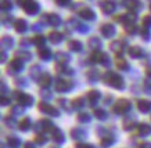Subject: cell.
Returning a JSON list of instances; mask_svg holds the SVG:
<instances>
[{"mask_svg":"<svg viewBox=\"0 0 151 148\" xmlns=\"http://www.w3.org/2000/svg\"><path fill=\"white\" fill-rule=\"evenodd\" d=\"M54 87L58 93H67L73 87V84L71 80H65V79H57L54 83Z\"/></svg>","mask_w":151,"mask_h":148,"instance_id":"277c9868","label":"cell"},{"mask_svg":"<svg viewBox=\"0 0 151 148\" xmlns=\"http://www.w3.org/2000/svg\"><path fill=\"white\" fill-rule=\"evenodd\" d=\"M1 61H3V62L6 61V53L4 51H1Z\"/></svg>","mask_w":151,"mask_h":148,"instance_id":"6125c7cd","label":"cell"},{"mask_svg":"<svg viewBox=\"0 0 151 148\" xmlns=\"http://www.w3.org/2000/svg\"><path fill=\"white\" fill-rule=\"evenodd\" d=\"M35 44H36L37 47H43V44H45V42H46V39L43 36H40V35H37V36L33 37V40H32Z\"/></svg>","mask_w":151,"mask_h":148,"instance_id":"7bdbcfd3","label":"cell"},{"mask_svg":"<svg viewBox=\"0 0 151 148\" xmlns=\"http://www.w3.org/2000/svg\"><path fill=\"white\" fill-rule=\"evenodd\" d=\"M4 123L9 126V127H14V126L17 125V122H15V119H14V115H11V116L7 115V116H6V118H4Z\"/></svg>","mask_w":151,"mask_h":148,"instance_id":"ee69618b","label":"cell"},{"mask_svg":"<svg viewBox=\"0 0 151 148\" xmlns=\"http://www.w3.org/2000/svg\"><path fill=\"white\" fill-rule=\"evenodd\" d=\"M104 82L105 84H108V86H111L114 89H118V90L125 87L124 79L121 78L116 72H112V71H108V72L104 74Z\"/></svg>","mask_w":151,"mask_h":148,"instance_id":"6da1fadb","label":"cell"},{"mask_svg":"<svg viewBox=\"0 0 151 148\" xmlns=\"http://www.w3.org/2000/svg\"><path fill=\"white\" fill-rule=\"evenodd\" d=\"M7 144H9L10 148H19L21 147V141H19L17 137H9Z\"/></svg>","mask_w":151,"mask_h":148,"instance_id":"4dcf8cb0","label":"cell"},{"mask_svg":"<svg viewBox=\"0 0 151 148\" xmlns=\"http://www.w3.org/2000/svg\"><path fill=\"white\" fill-rule=\"evenodd\" d=\"M124 129L125 130H132L134 127V119H124Z\"/></svg>","mask_w":151,"mask_h":148,"instance_id":"b9f144b4","label":"cell"},{"mask_svg":"<svg viewBox=\"0 0 151 148\" xmlns=\"http://www.w3.org/2000/svg\"><path fill=\"white\" fill-rule=\"evenodd\" d=\"M63 39H64V36H63V33L60 32H50L49 33V40H50L51 43H60L63 42Z\"/></svg>","mask_w":151,"mask_h":148,"instance_id":"ffe728a7","label":"cell"},{"mask_svg":"<svg viewBox=\"0 0 151 148\" xmlns=\"http://www.w3.org/2000/svg\"><path fill=\"white\" fill-rule=\"evenodd\" d=\"M90 58H92L93 62H99V64H103V65H108V56H107L105 53L94 51Z\"/></svg>","mask_w":151,"mask_h":148,"instance_id":"52a82bcc","label":"cell"},{"mask_svg":"<svg viewBox=\"0 0 151 148\" xmlns=\"http://www.w3.org/2000/svg\"><path fill=\"white\" fill-rule=\"evenodd\" d=\"M130 107H132V104H130L129 100H126V98H121V100H118V101L115 102L114 112L115 114H118V115H124V114H126V112L130 111Z\"/></svg>","mask_w":151,"mask_h":148,"instance_id":"3957f363","label":"cell"},{"mask_svg":"<svg viewBox=\"0 0 151 148\" xmlns=\"http://www.w3.org/2000/svg\"><path fill=\"white\" fill-rule=\"evenodd\" d=\"M86 136H87L86 132L83 129H81V127H73V129L71 130V137H72L73 140H83Z\"/></svg>","mask_w":151,"mask_h":148,"instance_id":"4fadbf2b","label":"cell"},{"mask_svg":"<svg viewBox=\"0 0 151 148\" xmlns=\"http://www.w3.org/2000/svg\"><path fill=\"white\" fill-rule=\"evenodd\" d=\"M83 105H85V100H83L82 97L75 98V100L72 101V107L75 108V109H79V108H82Z\"/></svg>","mask_w":151,"mask_h":148,"instance_id":"60d3db41","label":"cell"},{"mask_svg":"<svg viewBox=\"0 0 151 148\" xmlns=\"http://www.w3.org/2000/svg\"><path fill=\"white\" fill-rule=\"evenodd\" d=\"M94 116H96L99 120H105L107 118H108V114H107V111H104V109H96L94 111Z\"/></svg>","mask_w":151,"mask_h":148,"instance_id":"d6a6232c","label":"cell"},{"mask_svg":"<svg viewBox=\"0 0 151 148\" xmlns=\"http://www.w3.org/2000/svg\"><path fill=\"white\" fill-rule=\"evenodd\" d=\"M115 143V137L114 136H103L100 140V145L103 148H107V147H110V145H112V144Z\"/></svg>","mask_w":151,"mask_h":148,"instance_id":"2e32d148","label":"cell"},{"mask_svg":"<svg viewBox=\"0 0 151 148\" xmlns=\"http://www.w3.org/2000/svg\"><path fill=\"white\" fill-rule=\"evenodd\" d=\"M47 21H49V24L53 25V26H58L60 24H61V18H60V15H57V14H49L47 15Z\"/></svg>","mask_w":151,"mask_h":148,"instance_id":"603a6c76","label":"cell"},{"mask_svg":"<svg viewBox=\"0 0 151 148\" xmlns=\"http://www.w3.org/2000/svg\"><path fill=\"white\" fill-rule=\"evenodd\" d=\"M19 6L29 15H35L39 11V4H37L35 0H19Z\"/></svg>","mask_w":151,"mask_h":148,"instance_id":"7a4b0ae2","label":"cell"},{"mask_svg":"<svg viewBox=\"0 0 151 148\" xmlns=\"http://www.w3.org/2000/svg\"><path fill=\"white\" fill-rule=\"evenodd\" d=\"M137 109L143 114H147V112L151 111V102L148 100H139L137 101Z\"/></svg>","mask_w":151,"mask_h":148,"instance_id":"5bb4252c","label":"cell"},{"mask_svg":"<svg viewBox=\"0 0 151 148\" xmlns=\"http://www.w3.org/2000/svg\"><path fill=\"white\" fill-rule=\"evenodd\" d=\"M9 104H10V98H7V97L1 98V105H9Z\"/></svg>","mask_w":151,"mask_h":148,"instance_id":"11a10c76","label":"cell"},{"mask_svg":"<svg viewBox=\"0 0 151 148\" xmlns=\"http://www.w3.org/2000/svg\"><path fill=\"white\" fill-rule=\"evenodd\" d=\"M15 98H17L19 104H22L24 107H31L33 104V97L29 96V94H27V93L15 92Z\"/></svg>","mask_w":151,"mask_h":148,"instance_id":"8992f818","label":"cell"},{"mask_svg":"<svg viewBox=\"0 0 151 148\" xmlns=\"http://www.w3.org/2000/svg\"><path fill=\"white\" fill-rule=\"evenodd\" d=\"M40 125H42V129L45 130V132H53V130H54V125H53V122L49 120V119L40 120Z\"/></svg>","mask_w":151,"mask_h":148,"instance_id":"484cf974","label":"cell"},{"mask_svg":"<svg viewBox=\"0 0 151 148\" xmlns=\"http://www.w3.org/2000/svg\"><path fill=\"white\" fill-rule=\"evenodd\" d=\"M39 111H42L43 114H47V115H50V116H60L58 111H57L53 105H50V104L46 102V101L39 102Z\"/></svg>","mask_w":151,"mask_h":148,"instance_id":"5b68a950","label":"cell"},{"mask_svg":"<svg viewBox=\"0 0 151 148\" xmlns=\"http://www.w3.org/2000/svg\"><path fill=\"white\" fill-rule=\"evenodd\" d=\"M101 35L104 37H112L115 35V26L111 25V24H104L101 25Z\"/></svg>","mask_w":151,"mask_h":148,"instance_id":"8fae6325","label":"cell"},{"mask_svg":"<svg viewBox=\"0 0 151 148\" xmlns=\"http://www.w3.org/2000/svg\"><path fill=\"white\" fill-rule=\"evenodd\" d=\"M125 4H126V7H129V9L132 10L133 13H134V11H137V10L142 7V4H140V1H139V0H126V3H125Z\"/></svg>","mask_w":151,"mask_h":148,"instance_id":"7402d4cb","label":"cell"},{"mask_svg":"<svg viewBox=\"0 0 151 148\" xmlns=\"http://www.w3.org/2000/svg\"><path fill=\"white\" fill-rule=\"evenodd\" d=\"M22 68H24V64L21 61V58H18V57L13 58L9 65V71H11V72H21Z\"/></svg>","mask_w":151,"mask_h":148,"instance_id":"30bf717a","label":"cell"},{"mask_svg":"<svg viewBox=\"0 0 151 148\" xmlns=\"http://www.w3.org/2000/svg\"><path fill=\"white\" fill-rule=\"evenodd\" d=\"M89 44H90V47H92V49H94V50H99V49L101 47V42L99 40V37H96V36L90 37V40H89Z\"/></svg>","mask_w":151,"mask_h":148,"instance_id":"836d02e7","label":"cell"},{"mask_svg":"<svg viewBox=\"0 0 151 148\" xmlns=\"http://www.w3.org/2000/svg\"><path fill=\"white\" fill-rule=\"evenodd\" d=\"M11 114H13L14 116L24 114V105H22V104H17V105H13V107H11Z\"/></svg>","mask_w":151,"mask_h":148,"instance_id":"e575fe53","label":"cell"},{"mask_svg":"<svg viewBox=\"0 0 151 148\" xmlns=\"http://www.w3.org/2000/svg\"><path fill=\"white\" fill-rule=\"evenodd\" d=\"M57 69H58V72H61V74H67V75H72L73 74V71L71 69V68H67L65 64H58L57 65Z\"/></svg>","mask_w":151,"mask_h":148,"instance_id":"f35d334b","label":"cell"},{"mask_svg":"<svg viewBox=\"0 0 151 148\" xmlns=\"http://www.w3.org/2000/svg\"><path fill=\"white\" fill-rule=\"evenodd\" d=\"M71 0H55V3L58 6H68Z\"/></svg>","mask_w":151,"mask_h":148,"instance_id":"db71d44e","label":"cell"},{"mask_svg":"<svg viewBox=\"0 0 151 148\" xmlns=\"http://www.w3.org/2000/svg\"><path fill=\"white\" fill-rule=\"evenodd\" d=\"M150 10H151V6H150Z\"/></svg>","mask_w":151,"mask_h":148,"instance_id":"03108f58","label":"cell"},{"mask_svg":"<svg viewBox=\"0 0 151 148\" xmlns=\"http://www.w3.org/2000/svg\"><path fill=\"white\" fill-rule=\"evenodd\" d=\"M55 58H57V61L61 62V64H65V62H68V60H69L68 54H65V53H57V54H55Z\"/></svg>","mask_w":151,"mask_h":148,"instance_id":"ab89813d","label":"cell"},{"mask_svg":"<svg viewBox=\"0 0 151 148\" xmlns=\"http://www.w3.org/2000/svg\"><path fill=\"white\" fill-rule=\"evenodd\" d=\"M134 19H136V14H133V13H128V14H122L121 17H116V21L122 22L124 25H128V24L133 22Z\"/></svg>","mask_w":151,"mask_h":148,"instance_id":"7c38bea8","label":"cell"},{"mask_svg":"<svg viewBox=\"0 0 151 148\" xmlns=\"http://www.w3.org/2000/svg\"><path fill=\"white\" fill-rule=\"evenodd\" d=\"M13 43H14V40L10 36H4L3 39H1V47H4V49L13 47Z\"/></svg>","mask_w":151,"mask_h":148,"instance_id":"8d00e7d4","label":"cell"},{"mask_svg":"<svg viewBox=\"0 0 151 148\" xmlns=\"http://www.w3.org/2000/svg\"><path fill=\"white\" fill-rule=\"evenodd\" d=\"M1 148H6V145H3V147H1Z\"/></svg>","mask_w":151,"mask_h":148,"instance_id":"e7e4bbea","label":"cell"},{"mask_svg":"<svg viewBox=\"0 0 151 148\" xmlns=\"http://www.w3.org/2000/svg\"><path fill=\"white\" fill-rule=\"evenodd\" d=\"M35 143L39 144V145H43V144L47 143V137L45 134H37L36 137H35Z\"/></svg>","mask_w":151,"mask_h":148,"instance_id":"f6af8a7d","label":"cell"},{"mask_svg":"<svg viewBox=\"0 0 151 148\" xmlns=\"http://www.w3.org/2000/svg\"><path fill=\"white\" fill-rule=\"evenodd\" d=\"M42 71H40V66L39 65H35L33 68H31V76H32L33 79H39L42 76Z\"/></svg>","mask_w":151,"mask_h":148,"instance_id":"d590c367","label":"cell"},{"mask_svg":"<svg viewBox=\"0 0 151 148\" xmlns=\"http://www.w3.org/2000/svg\"><path fill=\"white\" fill-rule=\"evenodd\" d=\"M125 28H126V31H128V33H134L136 31H137V26L134 25L133 22L128 24V25H125Z\"/></svg>","mask_w":151,"mask_h":148,"instance_id":"c3c4849f","label":"cell"},{"mask_svg":"<svg viewBox=\"0 0 151 148\" xmlns=\"http://www.w3.org/2000/svg\"><path fill=\"white\" fill-rule=\"evenodd\" d=\"M146 74H147V76H148V78H151V66H148V68L146 69Z\"/></svg>","mask_w":151,"mask_h":148,"instance_id":"94428289","label":"cell"},{"mask_svg":"<svg viewBox=\"0 0 151 148\" xmlns=\"http://www.w3.org/2000/svg\"><path fill=\"white\" fill-rule=\"evenodd\" d=\"M40 96H42V98H49L50 97V93H47V90H45V92L40 93Z\"/></svg>","mask_w":151,"mask_h":148,"instance_id":"9f6ffc18","label":"cell"},{"mask_svg":"<svg viewBox=\"0 0 151 148\" xmlns=\"http://www.w3.org/2000/svg\"><path fill=\"white\" fill-rule=\"evenodd\" d=\"M11 9V1H10V0H3V1H1V10H10Z\"/></svg>","mask_w":151,"mask_h":148,"instance_id":"f907efd6","label":"cell"},{"mask_svg":"<svg viewBox=\"0 0 151 148\" xmlns=\"http://www.w3.org/2000/svg\"><path fill=\"white\" fill-rule=\"evenodd\" d=\"M14 26H15V31H17V32H19V33L25 32V31H27V28H28V26H27V21H25V19H17Z\"/></svg>","mask_w":151,"mask_h":148,"instance_id":"44dd1931","label":"cell"},{"mask_svg":"<svg viewBox=\"0 0 151 148\" xmlns=\"http://www.w3.org/2000/svg\"><path fill=\"white\" fill-rule=\"evenodd\" d=\"M100 9L105 14H111L115 11V3L111 0H101L100 1Z\"/></svg>","mask_w":151,"mask_h":148,"instance_id":"9c48e42d","label":"cell"},{"mask_svg":"<svg viewBox=\"0 0 151 148\" xmlns=\"http://www.w3.org/2000/svg\"><path fill=\"white\" fill-rule=\"evenodd\" d=\"M51 134H53V140H54L55 143H58V144L64 143L65 136H64V133H63V132H61V130H60V129H57V127H54V130L51 132Z\"/></svg>","mask_w":151,"mask_h":148,"instance_id":"e0dca14e","label":"cell"},{"mask_svg":"<svg viewBox=\"0 0 151 148\" xmlns=\"http://www.w3.org/2000/svg\"><path fill=\"white\" fill-rule=\"evenodd\" d=\"M87 101H89V104L92 107H96L97 105V102H99V100H100L101 97V94L99 90H89L87 92Z\"/></svg>","mask_w":151,"mask_h":148,"instance_id":"ba28073f","label":"cell"},{"mask_svg":"<svg viewBox=\"0 0 151 148\" xmlns=\"http://www.w3.org/2000/svg\"><path fill=\"white\" fill-rule=\"evenodd\" d=\"M39 84H40L43 89H47L51 84V76L50 75H47V74L42 75L40 78H39Z\"/></svg>","mask_w":151,"mask_h":148,"instance_id":"ac0fdd59","label":"cell"},{"mask_svg":"<svg viewBox=\"0 0 151 148\" xmlns=\"http://www.w3.org/2000/svg\"><path fill=\"white\" fill-rule=\"evenodd\" d=\"M79 15H81L83 19H87V21H93V19L96 18L94 11L90 10V9H82L81 11H79Z\"/></svg>","mask_w":151,"mask_h":148,"instance_id":"9a60e30c","label":"cell"},{"mask_svg":"<svg viewBox=\"0 0 151 148\" xmlns=\"http://www.w3.org/2000/svg\"><path fill=\"white\" fill-rule=\"evenodd\" d=\"M139 134L140 136H148L151 134V126L147 123H140L139 125Z\"/></svg>","mask_w":151,"mask_h":148,"instance_id":"d4e9b609","label":"cell"},{"mask_svg":"<svg viewBox=\"0 0 151 148\" xmlns=\"http://www.w3.org/2000/svg\"><path fill=\"white\" fill-rule=\"evenodd\" d=\"M142 37H144L146 40L150 39V32H148V28H146V26H143L142 29Z\"/></svg>","mask_w":151,"mask_h":148,"instance_id":"816d5d0a","label":"cell"},{"mask_svg":"<svg viewBox=\"0 0 151 148\" xmlns=\"http://www.w3.org/2000/svg\"><path fill=\"white\" fill-rule=\"evenodd\" d=\"M111 50L115 51V53H122L124 51V47H122V43L121 42H112L111 43Z\"/></svg>","mask_w":151,"mask_h":148,"instance_id":"74e56055","label":"cell"},{"mask_svg":"<svg viewBox=\"0 0 151 148\" xmlns=\"http://www.w3.org/2000/svg\"><path fill=\"white\" fill-rule=\"evenodd\" d=\"M1 89H3V94H4V93L7 92V87H6V84H4V83H1Z\"/></svg>","mask_w":151,"mask_h":148,"instance_id":"be15d7a7","label":"cell"},{"mask_svg":"<svg viewBox=\"0 0 151 148\" xmlns=\"http://www.w3.org/2000/svg\"><path fill=\"white\" fill-rule=\"evenodd\" d=\"M24 148H35V147H33V144L31 143V141H28V143H25V145H24Z\"/></svg>","mask_w":151,"mask_h":148,"instance_id":"680465c9","label":"cell"},{"mask_svg":"<svg viewBox=\"0 0 151 148\" xmlns=\"http://www.w3.org/2000/svg\"><path fill=\"white\" fill-rule=\"evenodd\" d=\"M129 56L132 58H140V57H143V50L139 46H133L129 49Z\"/></svg>","mask_w":151,"mask_h":148,"instance_id":"d6986e66","label":"cell"},{"mask_svg":"<svg viewBox=\"0 0 151 148\" xmlns=\"http://www.w3.org/2000/svg\"><path fill=\"white\" fill-rule=\"evenodd\" d=\"M58 104H60V107H61L63 109L71 111V108H69V104H68V101H67V100H64V98H60V100H58Z\"/></svg>","mask_w":151,"mask_h":148,"instance_id":"7dc6e473","label":"cell"},{"mask_svg":"<svg viewBox=\"0 0 151 148\" xmlns=\"http://www.w3.org/2000/svg\"><path fill=\"white\" fill-rule=\"evenodd\" d=\"M75 148H94L93 145H90V144H83V143H78L76 145H75Z\"/></svg>","mask_w":151,"mask_h":148,"instance_id":"f5cc1de1","label":"cell"},{"mask_svg":"<svg viewBox=\"0 0 151 148\" xmlns=\"http://www.w3.org/2000/svg\"><path fill=\"white\" fill-rule=\"evenodd\" d=\"M143 26L151 28V15H146V17L143 18Z\"/></svg>","mask_w":151,"mask_h":148,"instance_id":"681fc988","label":"cell"},{"mask_svg":"<svg viewBox=\"0 0 151 148\" xmlns=\"http://www.w3.org/2000/svg\"><path fill=\"white\" fill-rule=\"evenodd\" d=\"M111 100H112V97H111V96H107V97H105L104 104H111Z\"/></svg>","mask_w":151,"mask_h":148,"instance_id":"91938a15","label":"cell"},{"mask_svg":"<svg viewBox=\"0 0 151 148\" xmlns=\"http://www.w3.org/2000/svg\"><path fill=\"white\" fill-rule=\"evenodd\" d=\"M86 76L90 82H97V80H99V72H97L96 69H89Z\"/></svg>","mask_w":151,"mask_h":148,"instance_id":"1f68e13d","label":"cell"},{"mask_svg":"<svg viewBox=\"0 0 151 148\" xmlns=\"http://www.w3.org/2000/svg\"><path fill=\"white\" fill-rule=\"evenodd\" d=\"M68 47H69V50H72V51H81L82 50V43L79 42V40H69Z\"/></svg>","mask_w":151,"mask_h":148,"instance_id":"83f0119b","label":"cell"},{"mask_svg":"<svg viewBox=\"0 0 151 148\" xmlns=\"http://www.w3.org/2000/svg\"><path fill=\"white\" fill-rule=\"evenodd\" d=\"M39 57H40L42 60H50L51 58V51L49 50V49H46V47H43L42 49L40 47V50H39Z\"/></svg>","mask_w":151,"mask_h":148,"instance_id":"f1b7e54d","label":"cell"},{"mask_svg":"<svg viewBox=\"0 0 151 148\" xmlns=\"http://www.w3.org/2000/svg\"><path fill=\"white\" fill-rule=\"evenodd\" d=\"M115 64H116V66H118L119 69H124V71H128L129 69V64L124 60V58H122V57H118Z\"/></svg>","mask_w":151,"mask_h":148,"instance_id":"f546056e","label":"cell"},{"mask_svg":"<svg viewBox=\"0 0 151 148\" xmlns=\"http://www.w3.org/2000/svg\"><path fill=\"white\" fill-rule=\"evenodd\" d=\"M31 126H32V123H31V119H29V118H24L18 123V127L22 130V132H28V130L31 129Z\"/></svg>","mask_w":151,"mask_h":148,"instance_id":"cb8c5ba5","label":"cell"},{"mask_svg":"<svg viewBox=\"0 0 151 148\" xmlns=\"http://www.w3.org/2000/svg\"><path fill=\"white\" fill-rule=\"evenodd\" d=\"M76 119H78L79 123H87V122H90L92 116L89 115L87 112H79L78 115H76Z\"/></svg>","mask_w":151,"mask_h":148,"instance_id":"4316f807","label":"cell"},{"mask_svg":"<svg viewBox=\"0 0 151 148\" xmlns=\"http://www.w3.org/2000/svg\"><path fill=\"white\" fill-rule=\"evenodd\" d=\"M139 148H151V143H143V144H140Z\"/></svg>","mask_w":151,"mask_h":148,"instance_id":"6f0895ef","label":"cell"},{"mask_svg":"<svg viewBox=\"0 0 151 148\" xmlns=\"http://www.w3.org/2000/svg\"><path fill=\"white\" fill-rule=\"evenodd\" d=\"M15 57H21L24 61H28V60H31V54L28 53V51H17L15 53Z\"/></svg>","mask_w":151,"mask_h":148,"instance_id":"bcb514c9","label":"cell"}]
</instances>
